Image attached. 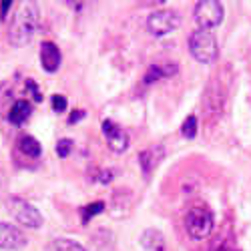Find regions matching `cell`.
<instances>
[{
  "instance_id": "obj_10",
  "label": "cell",
  "mask_w": 251,
  "mask_h": 251,
  "mask_svg": "<svg viewBox=\"0 0 251 251\" xmlns=\"http://www.w3.org/2000/svg\"><path fill=\"white\" fill-rule=\"evenodd\" d=\"M141 245L145 251H165L167 243H165V235L159 229H147L141 235Z\"/></svg>"
},
{
  "instance_id": "obj_9",
  "label": "cell",
  "mask_w": 251,
  "mask_h": 251,
  "mask_svg": "<svg viewBox=\"0 0 251 251\" xmlns=\"http://www.w3.org/2000/svg\"><path fill=\"white\" fill-rule=\"evenodd\" d=\"M60 60H62V56L54 43H49L47 40V43L40 45V65H43V69L47 73H56L60 67Z\"/></svg>"
},
{
  "instance_id": "obj_13",
  "label": "cell",
  "mask_w": 251,
  "mask_h": 251,
  "mask_svg": "<svg viewBox=\"0 0 251 251\" xmlns=\"http://www.w3.org/2000/svg\"><path fill=\"white\" fill-rule=\"evenodd\" d=\"M47 251H87L80 243L73 241V239H67V237H58V239H52L49 245H47Z\"/></svg>"
},
{
  "instance_id": "obj_16",
  "label": "cell",
  "mask_w": 251,
  "mask_h": 251,
  "mask_svg": "<svg viewBox=\"0 0 251 251\" xmlns=\"http://www.w3.org/2000/svg\"><path fill=\"white\" fill-rule=\"evenodd\" d=\"M183 135L187 139H193L197 135V117L191 115V117H187L185 123H183Z\"/></svg>"
},
{
  "instance_id": "obj_2",
  "label": "cell",
  "mask_w": 251,
  "mask_h": 251,
  "mask_svg": "<svg viewBox=\"0 0 251 251\" xmlns=\"http://www.w3.org/2000/svg\"><path fill=\"white\" fill-rule=\"evenodd\" d=\"M189 50L193 54V58L203 65H211L219 56V47L215 36L209 30H195L189 36Z\"/></svg>"
},
{
  "instance_id": "obj_15",
  "label": "cell",
  "mask_w": 251,
  "mask_h": 251,
  "mask_svg": "<svg viewBox=\"0 0 251 251\" xmlns=\"http://www.w3.org/2000/svg\"><path fill=\"white\" fill-rule=\"evenodd\" d=\"M104 211V203L102 201H97V203H91V205H87V207H82V223H89V219L91 217H95V215H99V213H102Z\"/></svg>"
},
{
  "instance_id": "obj_18",
  "label": "cell",
  "mask_w": 251,
  "mask_h": 251,
  "mask_svg": "<svg viewBox=\"0 0 251 251\" xmlns=\"http://www.w3.org/2000/svg\"><path fill=\"white\" fill-rule=\"evenodd\" d=\"M163 76H165V73H163L161 67H151L149 73L145 75V82H147V85H151V82H155V80H159V78H163Z\"/></svg>"
},
{
  "instance_id": "obj_22",
  "label": "cell",
  "mask_w": 251,
  "mask_h": 251,
  "mask_svg": "<svg viewBox=\"0 0 251 251\" xmlns=\"http://www.w3.org/2000/svg\"><path fill=\"white\" fill-rule=\"evenodd\" d=\"M82 117H85V111H80V109H78V111H76V113H73V115H71V117H69V123H71V125H73V123H76V121H80V119H82Z\"/></svg>"
},
{
  "instance_id": "obj_17",
  "label": "cell",
  "mask_w": 251,
  "mask_h": 251,
  "mask_svg": "<svg viewBox=\"0 0 251 251\" xmlns=\"http://www.w3.org/2000/svg\"><path fill=\"white\" fill-rule=\"evenodd\" d=\"M71 151H73V141L71 139H60L58 141V145H56V153H58V157H69L71 155Z\"/></svg>"
},
{
  "instance_id": "obj_7",
  "label": "cell",
  "mask_w": 251,
  "mask_h": 251,
  "mask_svg": "<svg viewBox=\"0 0 251 251\" xmlns=\"http://www.w3.org/2000/svg\"><path fill=\"white\" fill-rule=\"evenodd\" d=\"M28 239L26 235L20 231L16 225H10V223H0V249L4 251H18L26 247Z\"/></svg>"
},
{
  "instance_id": "obj_5",
  "label": "cell",
  "mask_w": 251,
  "mask_h": 251,
  "mask_svg": "<svg viewBox=\"0 0 251 251\" xmlns=\"http://www.w3.org/2000/svg\"><path fill=\"white\" fill-rule=\"evenodd\" d=\"M195 23L199 30L215 28L223 23V4L217 0H201L195 4Z\"/></svg>"
},
{
  "instance_id": "obj_12",
  "label": "cell",
  "mask_w": 251,
  "mask_h": 251,
  "mask_svg": "<svg viewBox=\"0 0 251 251\" xmlns=\"http://www.w3.org/2000/svg\"><path fill=\"white\" fill-rule=\"evenodd\" d=\"M30 113H32L30 102L20 99V100H16V102L12 104V109H10V113H8V121H10L12 125H23V123L30 117Z\"/></svg>"
},
{
  "instance_id": "obj_19",
  "label": "cell",
  "mask_w": 251,
  "mask_h": 251,
  "mask_svg": "<svg viewBox=\"0 0 251 251\" xmlns=\"http://www.w3.org/2000/svg\"><path fill=\"white\" fill-rule=\"evenodd\" d=\"M52 111H56V113L67 111V99L62 95H54L52 97Z\"/></svg>"
},
{
  "instance_id": "obj_4",
  "label": "cell",
  "mask_w": 251,
  "mask_h": 251,
  "mask_svg": "<svg viewBox=\"0 0 251 251\" xmlns=\"http://www.w3.org/2000/svg\"><path fill=\"white\" fill-rule=\"evenodd\" d=\"M6 209L8 213L25 227H30V229H38L40 225H43V215H40V211L36 207H32L28 201L20 199V197H10L6 201Z\"/></svg>"
},
{
  "instance_id": "obj_11",
  "label": "cell",
  "mask_w": 251,
  "mask_h": 251,
  "mask_svg": "<svg viewBox=\"0 0 251 251\" xmlns=\"http://www.w3.org/2000/svg\"><path fill=\"white\" fill-rule=\"evenodd\" d=\"M161 159H163V149L161 147H151V149H147V151H143L141 155H139V163H141V167H143V173L145 175H149L155 167L161 163Z\"/></svg>"
},
{
  "instance_id": "obj_3",
  "label": "cell",
  "mask_w": 251,
  "mask_h": 251,
  "mask_svg": "<svg viewBox=\"0 0 251 251\" xmlns=\"http://www.w3.org/2000/svg\"><path fill=\"white\" fill-rule=\"evenodd\" d=\"M185 227L187 233H189L193 239H205L213 229V213L211 209L205 205H195L187 211L185 217Z\"/></svg>"
},
{
  "instance_id": "obj_14",
  "label": "cell",
  "mask_w": 251,
  "mask_h": 251,
  "mask_svg": "<svg viewBox=\"0 0 251 251\" xmlns=\"http://www.w3.org/2000/svg\"><path fill=\"white\" fill-rule=\"evenodd\" d=\"M18 147H20V151H23L26 157H32V159L40 157V153H43V147H40V143H38L34 137H30V135H26V137L20 139V141H18Z\"/></svg>"
},
{
  "instance_id": "obj_20",
  "label": "cell",
  "mask_w": 251,
  "mask_h": 251,
  "mask_svg": "<svg viewBox=\"0 0 251 251\" xmlns=\"http://www.w3.org/2000/svg\"><path fill=\"white\" fill-rule=\"evenodd\" d=\"M26 87L32 91V99H34L36 102H40V100H43V97H40V93H38V89H36V85H34L32 80H28V82H26Z\"/></svg>"
},
{
  "instance_id": "obj_8",
  "label": "cell",
  "mask_w": 251,
  "mask_h": 251,
  "mask_svg": "<svg viewBox=\"0 0 251 251\" xmlns=\"http://www.w3.org/2000/svg\"><path fill=\"white\" fill-rule=\"evenodd\" d=\"M102 133H104V137L109 139L111 151H115V153L127 151V147H129V135H127V131H123L121 127H117L113 121H102Z\"/></svg>"
},
{
  "instance_id": "obj_6",
  "label": "cell",
  "mask_w": 251,
  "mask_h": 251,
  "mask_svg": "<svg viewBox=\"0 0 251 251\" xmlns=\"http://www.w3.org/2000/svg\"><path fill=\"white\" fill-rule=\"evenodd\" d=\"M181 25V16L173 10H157L149 16L147 20V28L151 34L155 36H163V34H169L173 32L177 26Z\"/></svg>"
},
{
  "instance_id": "obj_21",
  "label": "cell",
  "mask_w": 251,
  "mask_h": 251,
  "mask_svg": "<svg viewBox=\"0 0 251 251\" xmlns=\"http://www.w3.org/2000/svg\"><path fill=\"white\" fill-rule=\"evenodd\" d=\"M10 6H12V2H0V18H6V14H8V10H10Z\"/></svg>"
},
{
  "instance_id": "obj_1",
  "label": "cell",
  "mask_w": 251,
  "mask_h": 251,
  "mask_svg": "<svg viewBox=\"0 0 251 251\" xmlns=\"http://www.w3.org/2000/svg\"><path fill=\"white\" fill-rule=\"evenodd\" d=\"M38 28V8L34 2H23L18 6L12 23H10V30H8V40L10 45L20 49L28 45L34 32Z\"/></svg>"
}]
</instances>
